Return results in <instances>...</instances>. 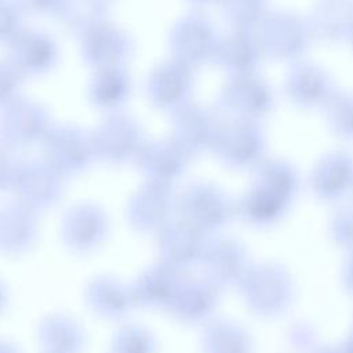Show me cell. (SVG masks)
I'll return each mask as SVG.
<instances>
[{
  "mask_svg": "<svg viewBox=\"0 0 353 353\" xmlns=\"http://www.w3.org/2000/svg\"><path fill=\"white\" fill-rule=\"evenodd\" d=\"M186 1L190 3L192 6H196V7H205V6H211V4L219 3L221 0H186Z\"/></svg>",
  "mask_w": 353,
  "mask_h": 353,
  "instance_id": "cell-21",
  "label": "cell"
},
{
  "mask_svg": "<svg viewBox=\"0 0 353 353\" xmlns=\"http://www.w3.org/2000/svg\"><path fill=\"white\" fill-rule=\"evenodd\" d=\"M214 145L226 160L245 164L259 157L265 139L258 121L233 119L218 130Z\"/></svg>",
  "mask_w": 353,
  "mask_h": 353,
  "instance_id": "cell-11",
  "label": "cell"
},
{
  "mask_svg": "<svg viewBox=\"0 0 353 353\" xmlns=\"http://www.w3.org/2000/svg\"><path fill=\"white\" fill-rule=\"evenodd\" d=\"M94 148L99 152L121 157L134 153L142 142L139 125L131 117L120 113H110L99 125L94 138Z\"/></svg>",
  "mask_w": 353,
  "mask_h": 353,
  "instance_id": "cell-14",
  "label": "cell"
},
{
  "mask_svg": "<svg viewBox=\"0 0 353 353\" xmlns=\"http://www.w3.org/2000/svg\"><path fill=\"white\" fill-rule=\"evenodd\" d=\"M79 40L80 55L92 69L125 66L135 50L131 36L110 21L92 28Z\"/></svg>",
  "mask_w": 353,
  "mask_h": 353,
  "instance_id": "cell-7",
  "label": "cell"
},
{
  "mask_svg": "<svg viewBox=\"0 0 353 353\" xmlns=\"http://www.w3.org/2000/svg\"><path fill=\"white\" fill-rule=\"evenodd\" d=\"M112 0H61L54 15L69 33L81 37L92 28L109 21Z\"/></svg>",
  "mask_w": 353,
  "mask_h": 353,
  "instance_id": "cell-15",
  "label": "cell"
},
{
  "mask_svg": "<svg viewBox=\"0 0 353 353\" xmlns=\"http://www.w3.org/2000/svg\"><path fill=\"white\" fill-rule=\"evenodd\" d=\"M218 4L230 29L256 30L270 11L269 0H221Z\"/></svg>",
  "mask_w": 353,
  "mask_h": 353,
  "instance_id": "cell-16",
  "label": "cell"
},
{
  "mask_svg": "<svg viewBox=\"0 0 353 353\" xmlns=\"http://www.w3.org/2000/svg\"><path fill=\"white\" fill-rule=\"evenodd\" d=\"M347 43L352 46V48H353V32H352V34H350V37H349V40H347Z\"/></svg>",
  "mask_w": 353,
  "mask_h": 353,
  "instance_id": "cell-22",
  "label": "cell"
},
{
  "mask_svg": "<svg viewBox=\"0 0 353 353\" xmlns=\"http://www.w3.org/2000/svg\"><path fill=\"white\" fill-rule=\"evenodd\" d=\"M324 110L331 130L343 139H353V91L336 90Z\"/></svg>",
  "mask_w": 353,
  "mask_h": 353,
  "instance_id": "cell-17",
  "label": "cell"
},
{
  "mask_svg": "<svg viewBox=\"0 0 353 353\" xmlns=\"http://www.w3.org/2000/svg\"><path fill=\"white\" fill-rule=\"evenodd\" d=\"M8 61L23 77L46 76L59 61L55 39L44 30L23 28L7 46Z\"/></svg>",
  "mask_w": 353,
  "mask_h": 353,
  "instance_id": "cell-5",
  "label": "cell"
},
{
  "mask_svg": "<svg viewBox=\"0 0 353 353\" xmlns=\"http://www.w3.org/2000/svg\"><path fill=\"white\" fill-rule=\"evenodd\" d=\"M274 103V91L259 72L228 76L218 92L219 108L233 119L259 121L273 110Z\"/></svg>",
  "mask_w": 353,
  "mask_h": 353,
  "instance_id": "cell-3",
  "label": "cell"
},
{
  "mask_svg": "<svg viewBox=\"0 0 353 353\" xmlns=\"http://www.w3.org/2000/svg\"><path fill=\"white\" fill-rule=\"evenodd\" d=\"M176 143L185 149H201L215 142L216 128L211 112L189 101L172 112Z\"/></svg>",
  "mask_w": 353,
  "mask_h": 353,
  "instance_id": "cell-13",
  "label": "cell"
},
{
  "mask_svg": "<svg viewBox=\"0 0 353 353\" xmlns=\"http://www.w3.org/2000/svg\"><path fill=\"white\" fill-rule=\"evenodd\" d=\"M219 36L207 15L200 11L186 12L174 22L170 30V57L197 70L214 62Z\"/></svg>",
  "mask_w": 353,
  "mask_h": 353,
  "instance_id": "cell-2",
  "label": "cell"
},
{
  "mask_svg": "<svg viewBox=\"0 0 353 353\" xmlns=\"http://www.w3.org/2000/svg\"><path fill=\"white\" fill-rule=\"evenodd\" d=\"M25 11L18 0H0V44L10 41L25 28Z\"/></svg>",
  "mask_w": 353,
  "mask_h": 353,
  "instance_id": "cell-18",
  "label": "cell"
},
{
  "mask_svg": "<svg viewBox=\"0 0 353 353\" xmlns=\"http://www.w3.org/2000/svg\"><path fill=\"white\" fill-rule=\"evenodd\" d=\"M265 58L256 30L230 29L219 36L214 62L228 76L259 72Z\"/></svg>",
  "mask_w": 353,
  "mask_h": 353,
  "instance_id": "cell-9",
  "label": "cell"
},
{
  "mask_svg": "<svg viewBox=\"0 0 353 353\" xmlns=\"http://www.w3.org/2000/svg\"><path fill=\"white\" fill-rule=\"evenodd\" d=\"M331 74L319 63L299 59L290 65L284 79V92L301 109H320L336 91Z\"/></svg>",
  "mask_w": 353,
  "mask_h": 353,
  "instance_id": "cell-6",
  "label": "cell"
},
{
  "mask_svg": "<svg viewBox=\"0 0 353 353\" xmlns=\"http://www.w3.org/2000/svg\"><path fill=\"white\" fill-rule=\"evenodd\" d=\"M0 130L10 142H34L50 131L48 112L40 102L19 95L1 108Z\"/></svg>",
  "mask_w": 353,
  "mask_h": 353,
  "instance_id": "cell-8",
  "label": "cell"
},
{
  "mask_svg": "<svg viewBox=\"0 0 353 353\" xmlns=\"http://www.w3.org/2000/svg\"><path fill=\"white\" fill-rule=\"evenodd\" d=\"M88 101L106 113H117L132 94V79L125 66H108L94 69L90 79Z\"/></svg>",
  "mask_w": 353,
  "mask_h": 353,
  "instance_id": "cell-12",
  "label": "cell"
},
{
  "mask_svg": "<svg viewBox=\"0 0 353 353\" xmlns=\"http://www.w3.org/2000/svg\"><path fill=\"white\" fill-rule=\"evenodd\" d=\"M18 3L21 4L25 14L54 17L61 4V0H18Z\"/></svg>",
  "mask_w": 353,
  "mask_h": 353,
  "instance_id": "cell-20",
  "label": "cell"
},
{
  "mask_svg": "<svg viewBox=\"0 0 353 353\" xmlns=\"http://www.w3.org/2000/svg\"><path fill=\"white\" fill-rule=\"evenodd\" d=\"M196 69L170 57L152 68L146 80V94L153 106L174 112L192 101Z\"/></svg>",
  "mask_w": 353,
  "mask_h": 353,
  "instance_id": "cell-4",
  "label": "cell"
},
{
  "mask_svg": "<svg viewBox=\"0 0 353 353\" xmlns=\"http://www.w3.org/2000/svg\"><path fill=\"white\" fill-rule=\"evenodd\" d=\"M307 21L314 41H347L353 32V0H316Z\"/></svg>",
  "mask_w": 353,
  "mask_h": 353,
  "instance_id": "cell-10",
  "label": "cell"
},
{
  "mask_svg": "<svg viewBox=\"0 0 353 353\" xmlns=\"http://www.w3.org/2000/svg\"><path fill=\"white\" fill-rule=\"evenodd\" d=\"M23 79L25 77L8 61V58L0 59V108H4L19 97Z\"/></svg>",
  "mask_w": 353,
  "mask_h": 353,
  "instance_id": "cell-19",
  "label": "cell"
},
{
  "mask_svg": "<svg viewBox=\"0 0 353 353\" xmlns=\"http://www.w3.org/2000/svg\"><path fill=\"white\" fill-rule=\"evenodd\" d=\"M256 33L265 58L290 65L303 59L314 41L307 17L291 10H270Z\"/></svg>",
  "mask_w": 353,
  "mask_h": 353,
  "instance_id": "cell-1",
  "label": "cell"
}]
</instances>
